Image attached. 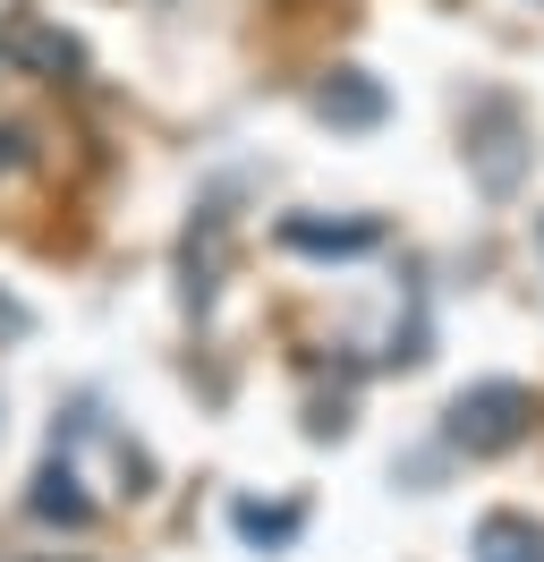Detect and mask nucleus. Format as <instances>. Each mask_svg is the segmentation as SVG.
I'll return each instance as SVG.
<instances>
[{
  "instance_id": "nucleus-1",
  "label": "nucleus",
  "mask_w": 544,
  "mask_h": 562,
  "mask_svg": "<svg viewBox=\"0 0 544 562\" xmlns=\"http://www.w3.org/2000/svg\"><path fill=\"white\" fill-rule=\"evenodd\" d=\"M528 426H536V392L510 384V375H494V384H468L460 401H451L442 443H451V452H510Z\"/></svg>"
},
{
  "instance_id": "nucleus-2",
  "label": "nucleus",
  "mask_w": 544,
  "mask_h": 562,
  "mask_svg": "<svg viewBox=\"0 0 544 562\" xmlns=\"http://www.w3.org/2000/svg\"><path fill=\"white\" fill-rule=\"evenodd\" d=\"M0 60L18 77H43V86H86V43L52 26L43 9H9L0 18Z\"/></svg>"
},
{
  "instance_id": "nucleus-3",
  "label": "nucleus",
  "mask_w": 544,
  "mask_h": 562,
  "mask_svg": "<svg viewBox=\"0 0 544 562\" xmlns=\"http://www.w3.org/2000/svg\"><path fill=\"white\" fill-rule=\"evenodd\" d=\"M468 162L485 179V196H510L519 188V162H528V128L510 103H485V128H468Z\"/></svg>"
},
{
  "instance_id": "nucleus-4",
  "label": "nucleus",
  "mask_w": 544,
  "mask_h": 562,
  "mask_svg": "<svg viewBox=\"0 0 544 562\" xmlns=\"http://www.w3.org/2000/svg\"><path fill=\"white\" fill-rule=\"evenodd\" d=\"M26 520L68 528V537H86V528H94V494H86V477H77L60 452L34 469V486H26Z\"/></svg>"
},
{
  "instance_id": "nucleus-5",
  "label": "nucleus",
  "mask_w": 544,
  "mask_h": 562,
  "mask_svg": "<svg viewBox=\"0 0 544 562\" xmlns=\"http://www.w3.org/2000/svg\"><path fill=\"white\" fill-rule=\"evenodd\" d=\"M281 247H290V256H374V247H383V222H374V213H358V222L290 213V222H281Z\"/></svg>"
},
{
  "instance_id": "nucleus-6",
  "label": "nucleus",
  "mask_w": 544,
  "mask_h": 562,
  "mask_svg": "<svg viewBox=\"0 0 544 562\" xmlns=\"http://www.w3.org/2000/svg\"><path fill=\"white\" fill-rule=\"evenodd\" d=\"M315 111H324L332 128H374V120L392 111V94H383L366 69H332L324 86H315Z\"/></svg>"
},
{
  "instance_id": "nucleus-7",
  "label": "nucleus",
  "mask_w": 544,
  "mask_h": 562,
  "mask_svg": "<svg viewBox=\"0 0 544 562\" xmlns=\"http://www.w3.org/2000/svg\"><path fill=\"white\" fill-rule=\"evenodd\" d=\"M476 562H544V528L528 512H485L476 520Z\"/></svg>"
},
{
  "instance_id": "nucleus-8",
  "label": "nucleus",
  "mask_w": 544,
  "mask_h": 562,
  "mask_svg": "<svg viewBox=\"0 0 544 562\" xmlns=\"http://www.w3.org/2000/svg\"><path fill=\"white\" fill-rule=\"evenodd\" d=\"M230 528L247 537V546H264V554H281V546H298V528H306V503H230Z\"/></svg>"
},
{
  "instance_id": "nucleus-9",
  "label": "nucleus",
  "mask_w": 544,
  "mask_h": 562,
  "mask_svg": "<svg viewBox=\"0 0 544 562\" xmlns=\"http://www.w3.org/2000/svg\"><path fill=\"white\" fill-rule=\"evenodd\" d=\"M213 290H222V213L204 205L188 231V307H213Z\"/></svg>"
},
{
  "instance_id": "nucleus-10",
  "label": "nucleus",
  "mask_w": 544,
  "mask_h": 562,
  "mask_svg": "<svg viewBox=\"0 0 544 562\" xmlns=\"http://www.w3.org/2000/svg\"><path fill=\"white\" fill-rule=\"evenodd\" d=\"M26 333H34V307L18 299V290H0V350H18Z\"/></svg>"
},
{
  "instance_id": "nucleus-11",
  "label": "nucleus",
  "mask_w": 544,
  "mask_h": 562,
  "mask_svg": "<svg viewBox=\"0 0 544 562\" xmlns=\"http://www.w3.org/2000/svg\"><path fill=\"white\" fill-rule=\"evenodd\" d=\"M26 162H34V137L18 128V120H0V179H9V171H26Z\"/></svg>"
},
{
  "instance_id": "nucleus-12",
  "label": "nucleus",
  "mask_w": 544,
  "mask_h": 562,
  "mask_svg": "<svg viewBox=\"0 0 544 562\" xmlns=\"http://www.w3.org/2000/svg\"><path fill=\"white\" fill-rule=\"evenodd\" d=\"M9 562H52V554H9Z\"/></svg>"
},
{
  "instance_id": "nucleus-13",
  "label": "nucleus",
  "mask_w": 544,
  "mask_h": 562,
  "mask_svg": "<svg viewBox=\"0 0 544 562\" xmlns=\"http://www.w3.org/2000/svg\"><path fill=\"white\" fill-rule=\"evenodd\" d=\"M536 231H544V222H536Z\"/></svg>"
}]
</instances>
